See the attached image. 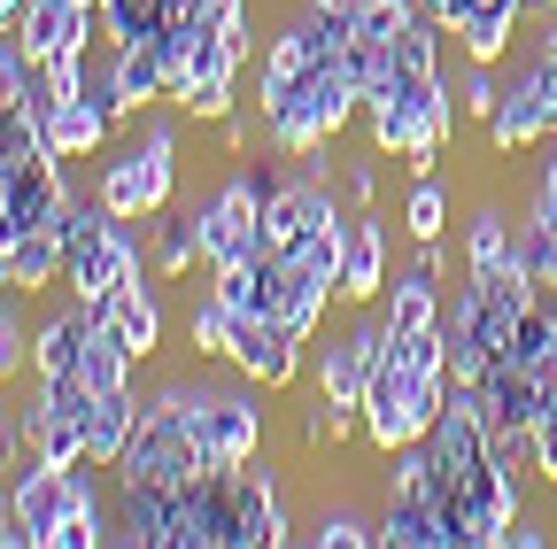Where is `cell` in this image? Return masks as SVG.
<instances>
[{"instance_id":"obj_20","label":"cell","mask_w":557,"mask_h":549,"mask_svg":"<svg viewBox=\"0 0 557 549\" xmlns=\"http://www.w3.org/2000/svg\"><path fill=\"white\" fill-rule=\"evenodd\" d=\"M116 534H124L132 549H171V541H178V488L124 479V488H116Z\"/></svg>"},{"instance_id":"obj_8","label":"cell","mask_w":557,"mask_h":549,"mask_svg":"<svg viewBox=\"0 0 557 549\" xmlns=\"http://www.w3.org/2000/svg\"><path fill=\"white\" fill-rule=\"evenodd\" d=\"M542 140H557V54L549 47H534L519 62V78H504V101L487 116V148L496 155H519Z\"/></svg>"},{"instance_id":"obj_52","label":"cell","mask_w":557,"mask_h":549,"mask_svg":"<svg viewBox=\"0 0 557 549\" xmlns=\"http://www.w3.org/2000/svg\"><path fill=\"white\" fill-rule=\"evenodd\" d=\"M542 47H549V54H557V9H549V16H542Z\"/></svg>"},{"instance_id":"obj_22","label":"cell","mask_w":557,"mask_h":549,"mask_svg":"<svg viewBox=\"0 0 557 549\" xmlns=\"http://www.w3.org/2000/svg\"><path fill=\"white\" fill-rule=\"evenodd\" d=\"M32 116H39V148H47V155H62V163L101 155V148H109V132H116L86 93H78V101H47V109H32Z\"/></svg>"},{"instance_id":"obj_1","label":"cell","mask_w":557,"mask_h":549,"mask_svg":"<svg viewBox=\"0 0 557 549\" xmlns=\"http://www.w3.org/2000/svg\"><path fill=\"white\" fill-rule=\"evenodd\" d=\"M256 109H263L271 155L302 163V155H325L341 132L364 116V93H357V78H348V62L333 54V62H318V71H302L295 86H263Z\"/></svg>"},{"instance_id":"obj_51","label":"cell","mask_w":557,"mask_h":549,"mask_svg":"<svg viewBox=\"0 0 557 549\" xmlns=\"http://www.w3.org/2000/svg\"><path fill=\"white\" fill-rule=\"evenodd\" d=\"M24 9H32V0H0V39H9V32L24 24Z\"/></svg>"},{"instance_id":"obj_42","label":"cell","mask_w":557,"mask_h":549,"mask_svg":"<svg viewBox=\"0 0 557 549\" xmlns=\"http://www.w3.org/2000/svg\"><path fill=\"white\" fill-rule=\"evenodd\" d=\"M32 364V340H24V325H16V310L0 302V387H9L16 372Z\"/></svg>"},{"instance_id":"obj_47","label":"cell","mask_w":557,"mask_h":549,"mask_svg":"<svg viewBox=\"0 0 557 549\" xmlns=\"http://www.w3.org/2000/svg\"><path fill=\"white\" fill-rule=\"evenodd\" d=\"M341 194L357 201V210H372V194H380V171H372V163H348V171H341Z\"/></svg>"},{"instance_id":"obj_41","label":"cell","mask_w":557,"mask_h":549,"mask_svg":"<svg viewBox=\"0 0 557 549\" xmlns=\"http://www.w3.org/2000/svg\"><path fill=\"white\" fill-rule=\"evenodd\" d=\"M32 71H39V62H32V54H24V39L9 32V39H0V109L32 93Z\"/></svg>"},{"instance_id":"obj_13","label":"cell","mask_w":557,"mask_h":549,"mask_svg":"<svg viewBox=\"0 0 557 549\" xmlns=\"http://www.w3.org/2000/svg\"><path fill=\"white\" fill-rule=\"evenodd\" d=\"M62 201H70V186H62V155H32L9 186H0V248H16L24 233H47L54 217H62Z\"/></svg>"},{"instance_id":"obj_9","label":"cell","mask_w":557,"mask_h":549,"mask_svg":"<svg viewBox=\"0 0 557 549\" xmlns=\"http://www.w3.org/2000/svg\"><path fill=\"white\" fill-rule=\"evenodd\" d=\"M86 402L94 387L78 372H62V379H39V395L24 402V457H54V464H86Z\"/></svg>"},{"instance_id":"obj_34","label":"cell","mask_w":557,"mask_h":549,"mask_svg":"<svg viewBox=\"0 0 557 549\" xmlns=\"http://www.w3.org/2000/svg\"><path fill=\"white\" fill-rule=\"evenodd\" d=\"M109 71H116V86H124V101H132V109L163 101V71H156L148 39H139V47H109Z\"/></svg>"},{"instance_id":"obj_55","label":"cell","mask_w":557,"mask_h":549,"mask_svg":"<svg viewBox=\"0 0 557 549\" xmlns=\"http://www.w3.org/2000/svg\"><path fill=\"white\" fill-rule=\"evenodd\" d=\"M94 9H101V0H94Z\"/></svg>"},{"instance_id":"obj_17","label":"cell","mask_w":557,"mask_h":549,"mask_svg":"<svg viewBox=\"0 0 557 549\" xmlns=\"http://www.w3.org/2000/svg\"><path fill=\"white\" fill-rule=\"evenodd\" d=\"M341 310H380V295H387V225L372 217V210H357L348 217V248H341Z\"/></svg>"},{"instance_id":"obj_50","label":"cell","mask_w":557,"mask_h":549,"mask_svg":"<svg viewBox=\"0 0 557 549\" xmlns=\"http://www.w3.org/2000/svg\"><path fill=\"white\" fill-rule=\"evenodd\" d=\"M418 9H426L442 32H457V16H465V0H418Z\"/></svg>"},{"instance_id":"obj_23","label":"cell","mask_w":557,"mask_h":549,"mask_svg":"<svg viewBox=\"0 0 557 549\" xmlns=\"http://www.w3.org/2000/svg\"><path fill=\"white\" fill-rule=\"evenodd\" d=\"M94 325H101V310H86V302H70V310L39 317V333H32V372H39V379L78 372V357H86V333H94Z\"/></svg>"},{"instance_id":"obj_14","label":"cell","mask_w":557,"mask_h":549,"mask_svg":"<svg viewBox=\"0 0 557 549\" xmlns=\"http://www.w3.org/2000/svg\"><path fill=\"white\" fill-rule=\"evenodd\" d=\"M302 349H310V340L287 333L278 317H240V340H233V357H225V364H233L248 387H295Z\"/></svg>"},{"instance_id":"obj_49","label":"cell","mask_w":557,"mask_h":549,"mask_svg":"<svg viewBox=\"0 0 557 549\" xmlns=\"http://www.w3.org/2000/svg\"><path fill=\"white\" fill-rule=\"evenodd\" d=\"M16 457H24V426H16V410L0 402V472H16Z\"/></svg>"},{"instance_id":"obj_54","label":"cell","mask_w":557,"mask_h":549,"mask_svg":"<svg viewBox=\"0 0 557 549\" xmlns=\"http://www.w3.org/2000/svg\"><path fill=\"white\" fill-rule=\"evenodd\" d=\"M0 302H9V287H0Z\"/></svg>"},{"instance_id":"obj_2","label":"cell","mask_w":557,"mask_h":549,"mask_svg":"<svg viewBox=\"0 0 557 549\" xmlns=\"http://www.w3.org/2000/svg\"><path fill=\"white\" fill-rule=\"evenodd\" d=\"M364 132H372V155H395L410 171H434L449 132H457V101L442 78H418V71H395L364 93Z\"/></svg>"},{"instance_id":"obj_43","label":"cell","mask_w":557,"mask_h":549,"mask_svg":"<svg viewBox=\"0 0 557 549\" xmlns=\"http://www.w3.org/2000/svg\"><path fill=\"white\" fill-rule=\"evenodd\" d=\"M248 24V0H194V32H240Z\"/></svg>"},{"instance_id":"obj_5","label":"cell","mask_w":557,"mask_h":549,"mask_svg":"<svg viewBox=\"0 0 557 549\" xmlns=\"http://www.w3.org/2000/svg\"><path fill=\"white\" fill-rule=\"evenodd\" d=\"M116 472L124 479H156V488H186V479L209 472L201 464V441L186 426V379H163L156 387V402H148V419H139V434H132V449H124Z\"/></svg>"},{"instance_id":"obj_35","label":"cell","mask_w":557,"mask_h":549,"mask_svg":"<svg viewBox=\"0 0 557 549\" xmlns=\"http://www.w3.org/2000/svg\"><path fill=\"white\" fill-rule=\"evenodd\" d=\"M32 155H39V116L24 101H9V109H0V186H9Z\"/></svg>"},{"instance_id":"obj_36","label":"cell","mask_w":557,"mask_h":549,"mask_svg":"<svg viewBox=\"0 0 557 549\" xmlns=\"http://www.w3.org/2000/svg\"><path fill=\"white\" fill-rule=\"evenodd\" d=\"M233 86H240V71H209V78H186V86H178V109H186L194 124H225V116H233Z\"/></svg>"},{"instance_id":"obj_3","label":"cell","mask_w":557,"mask_h":549,"mask_svg":"<svg viewBox=\"0 0 557 549\" xmlns=\"http://www.w3.org/2000/svg\"><path fill=\"white\" fill-rule=\"evenodd\" d=\"M171 194H178V124L156 116V109H139V132L101 163L94 178V201L109 217H132V225H148L171 210Z\"/></svg>"},{"instance_id":"obj_7","label":"cell","mask_w":557,"mask_h":549,"mask_svg":"<svg viewBox=\"0 0 557 549\" xmlns=\"http://www.w3.org/2000/svg\"><path fill=\"white\" fill-rule=\"evenodd\" d=\"M86 472H94V464H54V457H16V479H9V511L24 519L32 549H54V534H62L70 519H78L86 503H101Z\"/></svg>"},{"instance_id":"obj_33","label":"cell","mask_w":557,"mask_h":549,"mask_svg":"<svg viewBox=\"0 0 557 549\" xmlns=\"http://www.w3.org/2000/svg\"><path fill=\"white\" fill-rule=\"evenodd\" d=\"M403 233H410V240H449V186H442L434 171H418V186H410V201H403Z\"/></svg>"},{"instance_id":"obj_18","label":"cell","mask_w":557,"mask_h":549,"mask_svg":"<svg viewBox=\"0 0 557 549\" xmlns=\"http://www.w3.org/2000/svg\"><path fill=\"white\" fill-rule=\"evenodd\" d=\"M549 395H557V379H549L542 364H487V372H480L487 426H527V434H534V419L549 410Z\"/></svg>"},{"instance_id":"obj_6","label":"cell","mask_w":557,"mask_h":549,"mask_svg":"<svg viewBox=\"0 0 557 549\" xmlns=\"http://www.w3.org/2000/svg\"><path fill=\"white\" fill-rule=\"evenodd\" d=\"M186 426H194L209 472H240L263 449V402H256L248 379L240 387H194L186 379Z\"/></svg>"},{"instance_id":"obj_25","label":"cell","mask_w":557,"mask_h":549,"mask_svg":"<svg viewBox=\"0 0 557 549\" xmlns=\"http://www.w3.org/2000/svg\"><path fill=\"white\" fill-rule=\"evenodd\" d=\"M519 263H527V248H519V225L496 210V201L465 217V271H480V279H487V271H519Z\"/></svg>"},{"instance_id":"obj_44","label":"cell","mask_w":557,"mask_h":549,"mask_svg":"<svg viewBox=\"0 0 557 549\" xmlns=\"http://www.w3.org/2000/svg\"><path fill=\"white\" fill-rule=\"evenodd\" d=\"M109 541V519H101V503H86L78 519H70L62 534H54V549H101Z\"/></svg>"},{"instance_id":"obj_27","label":"cell","mask_w":557,"mask_h":549,"mask_svg":"<svg viewBox=\"0 0 557 549\" xmlns=\"http://www.w3.org/2000/svg\"><path fill=\"white\" fill-rule=\"evenodd\" d=\"M233 340H240V310L201 279V295H194V310H186V349H194L201 364H225Z\"/></svg>"},{"instance_id":"obj_29","label":"cell","mask_w":557,"mask_h":549,"mask_svg":"<svg viewBox=\"0 0 557 549\" xmlns=\"http://www.w3.org/2000/svg\"><path fill=\"white\" fill-rule=\"evenodd\" d=\"M449 39H457L465 62H504L511 39H519V9H465Z\"/></svg>"},{"instance_id":"obj_11","label":"cell","mask_w":557,"mask_h":549,"mask_svg":"<svg viewBox=\"0 0 557 549\" xmlns=\"http://www.w3.org/2000/svg\"><path fill=\"white\" fill-rule=\"evenodd\" d=\"M341 217V201H333V186H325V171L302 155L287 178H278V194L263 201V248H278V255H295L318 225H333Z\"/></svg>"},{"instance_id":"obj_38","label":"cell","mask_w":557,"mask_h":549,"mask_svg":"<svg viewBox=\"0 0 557 549\" xmlns=\"http://www.w3.org/2000/svg\"><path fill=\"white\" fill-rule=\"evenodd\" d=\"M418 16H426V9H418V0H357V39H395V32H410Z\"/></svg>"},{"instance_id":"obj_10","label":"cell","mask_w":557,"mask_h":549,"mask_svg":"<svg viewBox=\"0 0 557 549\" xmlns=\"http://www.w3.org/2000/svg\"><path fill=\"white\" fill-rule=\"evenodd\" d=\"M194 233H201V271H225V263H240V255L263 248V201L240 186V171L218 194L194 201Z\"/></svg>"},{"instance_id":"obj_37","label":"cell","mask_w":557,"mask_h":549,"mask_svg":"<svg viewBox=\"0 0 557 549\" xmlns=\"http://www.w3.org/2000/svg\"><path fill=\"white\" fill-rule=\"evenodd\" d=\"M318 549H372L380 541V519H364V511H348V503H333L325 519H318V534H310Z\"/></svg>"},{"instance_id":"obj_15","label":"cell","mask_w":557,"mask_h":549,"mask_svg":"<svg viewBox=\"0 0 557 549\" xmlns=\"http://www.w3.org/2000/svg\"><path fill=\"white\" fill-rule=\"evenodd\" d=\"M240 519H233V472H201L178 488V541L171 549H233Z\"/></svg>"},{"instance_id":"obj_16","label":"cell","mask_w":557,"mask_h":549,"mask_svg":"<svg viewBox=\"0 0 557 549\" xmlns=\"http://www.w3.org/2000/svg\"><path fill=\"white\" fill-rule=\"evenodd\" d=\"M16 39H24L32 62H47V54H86V47L101 39V9H94V0H32L24 24H16Z\"/></svg>"},{"instance_id":"obj_32","label":"cell","mask_w":557,"mask_h":549,"mask_svg":"<svg viewBox=\"0 0 557 549\" xmlns=\"http://www.w3.org/2000/svg\"><path fill=\"white\" fill-rule=\"evenodd\" d=\"M194 271H201L194 210H186V217H171V210H163V225H156V279H194Z\"/></svg>"},{"instance_id":"obj_30","label":"cell","mask_w":557,"mask_h":549,"mask_svg":"<svg viewBox=\"0 0 557 549\" xmlns=\"http://www.w3.org/2000/svg\"><path fill=\"white\" fill-rule=\"evenodd\" d=\"M39 287H62V233H24L9 248V295H39Z\"/></svg>"},{"instance_id":"obj_39","label":"cell","mask_w":557,"mask_h":549,"mask_svg":"<svg viewBox=\"0 0 557 549\" xmlns=\"http://www.w3.org/2000/svg\"><path fill=\"white\" fill-rule=\"evenodd\" d=\"M496 101H504V78H496V62H465V86H457V116L487 124V116H496Z\"/></svg>"},{"instance_id":"obj_45","label":"cell","mask_w":557,"mask_h":549,"mask_svg":"<svg viewBox=\"0 0 557 549\" xmlns=\"http://www.w3.org/2000/svg\"><path fill=\"white\" fill-rule=\"evenodd\" d=\"M527 217H534V225H557V140H549V155H542V171H534V201H527Z\"/></svg>"},{"instance_id":"obj_53","label":"cell","mask_w":557,"mask_h":549,"mask_svg":"<svg viewBox=\"0 0 557 549\" xmlns=\"http://www.w3.org/2000/svg\"><path fill=\"white\" fill-rule=\"evenodd\" d=\"M549 9H557V0H527V16H549Z\"/></svg>"},{"instance_id":"obj_12","label":"cell","mask_w":557,"mask_h":549,"mask_svg":"<svg viewBox=\"0 0 557 549\" xmlns=\"http://www.w3.org/2000/svg\"><path fill=\"white\" fill-rule=\"evenodd\" d=\"M380 340H387L380 310H357V325L333 333L325 349H318V364H310L318 395H325V402H348V410H364V387H372V372H380Z\"/></svg>"},{"instance_id":"obj_24","label":"cell","mask_w":557,"mask_h":549,"mask_svg":"<svg viewBox=\"0 0 557 549\" xmlns=\"http://www.w3.org/2000/svg\"><path fill=\"white\" fill-rule=\"evenodd\" d=\"M380 549H457V534H449V519H442L434 496H387Z\"/></svg>"},{"instance_id":"obj_4","label":"cell","mask_w":557,"mask_h":549,"mask_svg":"<svg viewBox=\"0 0 557 549\" xmlns=\"http://www.w3.org/2000/svg\"><path fill=\"white\" fill-rule=\"evenodd\" d=\"M442 402H449V379H426V372L380 357V372H372V387H364V441H372L380 457L426 441L434 419H442Z\"/></svg>"},{"instance_id":"obj_26","label":"cell","mask_w":557,"mask_h":549,"mask_svg":"<svg viewBox=\"0 0 557 549\" xmlns=\"http://www.w3.org/2000/svg\"><path fill=\"white\" fill-rule=\"evenodd\" d=\"M101 325L124 340V349H132L139 364H148V357L163 349V302H156V287H148V279H139V287H124V295L101 310Z\"/></svg>"},{"instance_id":"obj_46","label":"cell","mask_w":557,"mask_h":549,"mask_svg":"<svg viewBox=\"0 0 557 549\" xmlns=\"http://www.w3.org/2000/svg\"><path fill=\"white\" fill-rule=\"evenodd\" d=\"M218 132H225V155H248V148L263 140V109H256V116H225Z\"/></svg>"},{"instance_id":"obj_48","label":"cell","mask_w":557,"mask_h":549,"mask_svg":"<svg viewBox=\"0 0 557 549\" xmlns=\"http://www.w3.org/2000/svg\"><path fill=\"white\" fill-rule=\"evenodd\" d=\"M542 541H557V534H549V526H542V519H534V511L519 503V519H511V534H504V549H542Z\"/></svg>"},{"instance_id":"obj_40","label":"cell","mask_w":557,"mask_h":549,"mask_svg":"<svg viewBox=\"0 0 557 549\" xmlns=\"http://www.w3.org/2000/svg\"><path fill=\"white\" fill-rule=\"evenodd\" d=\"M86 101H94V109H101L109 124H132V116H139V109L124 101V86H116V71H109V54H101V62H94V71H86Z\"/></svg>"},{"instance_id":"obj_21","label":"cell","mask_w":557,"mask_h":549,"mask_svg":"<svg viewBox=\"0 0 557 549\" xmlns=\"http://www.w3.org/2000/svg\"><path fill=\"white\" fill-rule=\"evenodd\" d=\"M139 419H148V402H139L132 387L94 395V402H86V464H94V472H116L124 449H132V434H139Z\"/></svg>"},{"instance_id":"obj_19","label":"cell","mask_w":557,"mask_h":549,"mask_svg":"<svg viewBox=\"0 0 557 549\" xmlns=\"http://www.w3.org/2000/svg\"><path fill=\"white\" fill-rule=\"evenodd\" d=\"M233 519H240L233 549H278V541H295L287 496H278V479H271V472H256V464H240V472H233Z\"/></svg>"},{"instance_id":"obj_28","label":"cell","mask_w":557,"mask_h":549,"mask_svg":"<svg viewBox=\"0 0 557 549\" xmlns=\"http://www.w3.org/2000/svg\"><path fill=\"white\" fill-rule=\"evenodd\" d=\"M333 302H341V295H333L325 271H310V263H295V255H287V302H278V325L302 333V340H318V325H325V310H333Z\"/></svg>"},{"instance_id":"obj_31","label":"cell","mask_w":557,"mask_h":549,"mask_svg":"<svg viewBox=\"0 0 557 549\" xmlns=\"http://www.w3.org/2000/svg\"><path fill=\"white\" fill-rule=\"evenodd\" d=\"M132 372H139V357L124 349L109 325H94V333H86V357H78V379H86L94 395H109V387H132Z\"/></svg>"}]
</instances>
